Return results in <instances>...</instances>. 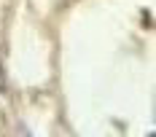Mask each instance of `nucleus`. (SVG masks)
<instances>
[]
</instances>
